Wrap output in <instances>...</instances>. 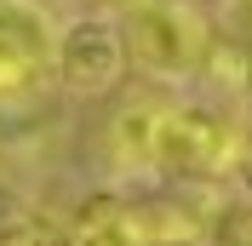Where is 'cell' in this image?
I'll list each match as a JSON object with an SVG mask.
<instances>
[{"label": "cell", "instance_id": "6da1fadb", "mask_svg": "<svg viewBox=\"0 0 252 246\" xmlns=\"http://www.w3.org/2000/svg\"><path fill=\"white\" fill-rule=\"evenodd\" d=\"M206 17L189 0H138L121 12V40H126V69H138L155 86H184L201 69L206 52Z\"/></svg>", "mask_w": 252, "mask_h": 246}, {"label": "cell", "instance_id": "7a4b0ae2", "mask_svg": "<svg viewBox=\"0 0 252 246\" xmlns=\"http://www.w3.org/2000/svg\"><path fill=\"white\" fill-rule=\"evenodd\" d=\"M241 126L218 103H160L155 121V178L172 184H229Z\"/></svg>", "mask_w": 252, "mask_h": 246}, {"label": "cell", "instance_id": "3957f363", "mask_svg": "<svg viewBox=\"0 0 252 246\" xmlns=\"http://www.w3.org/2000/svg\"><path fill=\"white\" fill-rule=\"evenodd\" d=\"M126 75V40H121V17L86 12L58 23V46H52V80L69 97H103L115 92Z\"/></svg>", "mask_w": 252, "mask_h": 246}, {"label": "cell", "instance_id": "277c9868", "mask_svg": "<svg viewBox=\"0 0 252 246\" xmlns=\"http://www.w3.org/2000/svg\"><path fill=\"white\" fill-rule=\"evenodd\" d=\"M58 17L46 0H0V109L34 97L52 80Z\"/></svg>", "mask_w": 252, "mask_h": 246}, {"label": "cell", "instance_id": "5b68a950", "mask_svg": "<svg viewBox=\"0 0 252 246\" xmlns=\"http://www.w3.org/2000/svg\"><path fill=\"white\" fill-rule=\"evenodd\" d=\"M155 121H160V103H149V97L121 103V115L109 121L115 178H155Z\"/></svg>", "mask_w": 252, "mask_h": 246}, {"label": "cell", "instance_id": "8992f818", "mask_svg": "<svg viewBox=\"0 0 252 246\" xmlns=\"http://www.w3.org/2000/svg\"><path fill=\"white\" fill-rule=\"evenodd\" d=\"M69 246H143L138 223H132V206L115 200V195L92 200V206L69 223Z\"/></svg>", "mask_w": 252, "mask_h": 246}, {"label": "cell", "instance_id": "52a82bcc", "mask_svg": "<svg viewBox=\"0 0 252 246\" xmlns=\"http://www.w3.org/2000/svg\"><path fill=\"white\" fill-rule=\"evenodd\" d=\"M0 246H69V229H58L46 217H6L0 223Z\"/></svg>", "mask_w": 252, "mask_h": 246}, {"label": "cell", "instance_id": "ba28073f", "mask_svg": "<svg viewBox=\"0 0 252 246\" xmlns=\"http://www.w3.org/2000/svg\"><path fill=\"white\" fill-rule=\"evenodd\" d=\"M218 34L252 46V0H218Z\"/></svg>", "mask_w": 252, "mask_h": 246}, {"label": "cell", "instance_id": "9c48e42d", "mask_svg": "<svg viewBox=\"0 0 252 246\" xmlns=\"http://www.w3.org/2000/svg\"><path fill=\"white\" fill-rule=\"evenodd\" d=\"M97 6H121V12H126V6H138V0H97Z\"/></svg>", "mask_w": 252, "mask_h": 246}]
</instances>
